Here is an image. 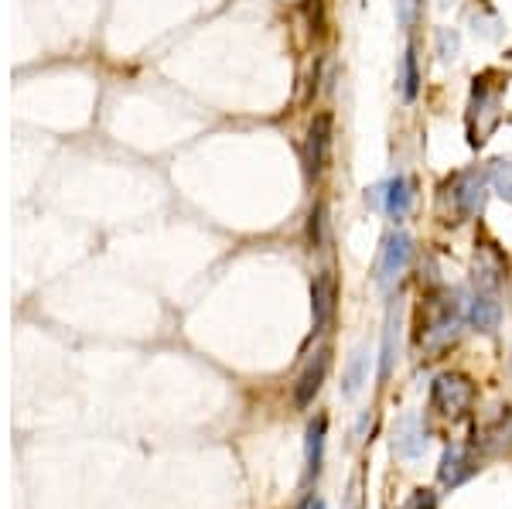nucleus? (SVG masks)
Segmentation results:
<instances>
[{
	"label": "nucleus",
	"mask_w": 512,
	"mask_h": 509,
	"mask_svg": "<svg viewBox=\"0 0 512 509\" xmlns=\"http://www.w3.org/2000/svg\"><path fill=\"white\" fill-rule=\"evenodd\" d=\"M379 202H383L390 219H403L410 212V202H414V182H410L407 175L390 178V182L379 188Z\"/></svg>",
	"instance_id": "f8f14e48"
},
{
	"label": "nucleus",
	"mask_w": 512,
	"mask_h": 509,
	"mask_svg": "<svg viewBox=\"0 0 512 509\" xmlns=\"http://www.w3.org/2000/svg\"><path fill=\"white\" fill-rule=\"evenodd\" d=\"M437 4H441V7H448V4H454V0H437Z\"/></svg>",
	"instance_id": "a878e982"
},
{
	"label": "nucleus",
	"mask_w": 512,
	"mask_h": 509,
	"mask_svg": "<svg viewBox=\"0 0 512 509\" xmlns=\"http://www.w3.org/2000/svg\"><path fill=\"white\" fill-rule=\"evenodd\" d=\"M512 438V407H499L495 410L492 421H485L482 428L475 431V448H485V451H499L506 448Z\"/></svg>",
	"instance_id": "9d476101"
},
{
	"label": "nucleus",
	"mask_w": 512,
	"mask_h": 509,
	"mask_svg": "<svg viewBox=\"0 0 512 509\" xmlns=\"http://www.w3.org/2000/svg\"><path fill=\"white\" fill-rule=\"evenodd\" d=\"M506 270H509V260L502 257L499 246H495V243H478V250H475V281H478L482 291H495Z\"/></svg>",
	"instance_id": "6e6552de"
},
{
	"label": "nucleus",
	"mask_w": 512,
	"mask_h": 509,
	"mask_svg": "<svg viewBox=\"0 0 512 509\" xmlns=\"http://www.w3.org/2000/svg\"><path fill=\"white\" fill-rule=\"evenodd\" d=\"M304 509H325V503H321V499H308V506Z\"/></svg>",
	"instance_id": "393cba45"
},
{
	"label": "nucleus",
	"mask_w": 512,
	"mask_h": 509,
	"mask_svg": "<svg viewBox=\"0 0 512 509\" xmlns=\"http://www.w3.org/2000/svg\"><path fill=\"white\" fill-rule=\"evenodd\" d=\"M396 352H400V305H393L386 311V325H383V349H379V380H390L393 366H396Z\"/></svg>",
	"instance_id": "ddd939ff"
},
{
	"label": "nucleus",
	"mask_w": 512,
	"mask_h": 509,
	"mask_svg": "<svg viewBox=\"0 0 512 509\" xmlns=\"http://www.w3.org/2000/svg\"><path fill=\"white\" fill-rule=\"evenodd\" d=\"M475 404V387L465 373H441L431 387V407L444 417H461Z\"/></svg>",
	"instance_id": "20e7f679"
},
{
	"label": "nucleus",
	"mask_w": 512,
	"mask_h": 509,
	"mask_svg": "<svg viewBox=\"0 0 512 509\" xmlns=\"http://www.w3.org/2000/svg\"><path fill=\"white\" fill-rule=\"evenodd\" d=\"M475 469H478V465H475L472 448L451 445V448L441 455V469H437V475H441L444 486H461V482H465Z\"/></svg>",
	"instance_id": "9b49d317"
},
{
	"label": "nucleus",
	"mask_w": 512,
	"mask_h": 509,
	"mask_svg": "<svg viewBox=\"0 0 512 509\" xmlns=\"http://www.w3.org/2000/svg\"><path fill=\"white\" fill-rule=\"evenodd\" d=\"M335 301H338V281L332 270H321L311 284V311H315V332H321L335 315Z\"/></svg>",
	"instance_id": "1a4fd4ad"
},
{
	"label": "nucleus",
	"mask_w": 512,
	"mask_h": 509,
	"mask_svg": "<svg viewBox=\"0 0 512 509\" xmlns=\"http://www.w3.org/2000/svg\"><path fill=\"white\" fill-rule=\"evenodd\" d=\"M332 144H335V120L332 113H318L308 127V141H304V164H308V175L318 178L325 175L328 161H332Z\"/></svg>",
	"instance_id": "423d86ee"
},
{
	"label": "nucleus",
	"mask_w": 512,
	"mask_h": 509,
	"mask_svg": "<svg viewBox=\"0 0 512 509\" xmlns=\"http://www.w3.org/2000/svg\"><path fill=\"white\" fill-rule=\"evenodd\" d=\"M366 373H369V352L366 349H355L349 366H345V376H342V393L345 397H355L366 383Z\"/></svg>",
	"instance_id": "f3484780"
},
{
	"label": "nucleus",
	"mask_w": 512,
	"mask_h": 509,
	"mask_svg": "<svg viewBox=\"0 0 512 509\" xmlns=\"http://www.w3.org/2000/svg\"><path fill=\"white\" fill-rule=\"evenodd\" d=\"M506 86H509V76L499 69H485L472 79V96H468V113H465L468 144L472 147H482L489 141L492 130L499 127Z\"/></svg>",
	"instance_id": "f257e3e1"
},
{
	"label": "nucleus",
	"mask_w": 512,
	"mask_h": 509,
	"mask_svg": "<svg viewBox=\"0 0 512 509\" xmlns=\"http://www.w3.org/2000/svg\"><path fill=\"white\" fill-rule=\"evenodd\" d=\"M393 448H396V455H403V458H417L420 451L427 448V431L420 428L417 417H403V421L396 424Z\"/></svg>",
	"instance_id": "2eb2a0df"
},
{
	"label": "nucleus",
	"mask_w": 512,
	"mask_h": 509,
	"mask_svg": "<svg viewBox=\"0 0 512 509\" xmlns=\"http://www.w3.org/2000/svg\"><path fill=\"white\" fill-rule=\"evenodd\" d=\"M410 257H414V240H410L407 233L396 229V233L386 236L383 250H379V260H376V284L383 287V291H390V287L407 274Z\"/></svg>",
	"instance_id": "39448f33"
},
{
	"label": "nucleus",
	"mask_w": 512,
	"mask_h": 509,
	"mask_svg": "<svg viewBox=\"0 0 512 509\" xmlns=\"http://www.w3.org/2000/svg\"><path fill=\"white\" fill-rule=\"evenodd\" d=\"M458 328H461V308L454 301L451 291H437L427 294L420 301L417 311V346L427 352V356H437L458 339Z\"/></svg>",
	"instance_id": "f03ea898"
},
{
	"label": "nucleus",
	"mask_w": 512,
	"mask_h": 509,
	"mask_svg": "<svg viewBox=\"0 0 512 509\" xmlns=\"http://www.w3.org/2000/svg\"><path fill=\"white\" fill-rule=\"evenodd\" d=\"M499 318H502V305L495 298V291H478L472 298V308H468V322H472L475 332L492 335L499 328Z\"/></svg>",
	"instance_id": "4468645a"
},
{
	"label": "nucleus",
	"mask_w": 512,
	"mask_h": 509,
	"mask_svg": "<svg viewBox=\"0 0 512 509\" xmlns=\"http://www.w3.org/2000/svg\"><path fill=\"white\" fill-rule=\"evenodd\" d=\"M328 366H332V349H318L315 359L308 363V369L301 373V380H297V390H294V404L297 407L315 404L321 383H325V376H328Z\"/></svg>",
	"instance_id": "0eeeda50"
},
{
	"label": "nucleus",
	"mask_w": 512,
	"mask_h": 509,
	"mask_svg": "<svg viewBox=\"0 0 512 509\" xmlns=\"http://www.w3.org/2000/svg\"><path fill=\"white\" fill-rule=\"evenodd\" d=\"M396 14H400L403 28H414L417 18L424 14V0H400V4H396Z\"/></svg>",
	"instance_id": "412c9836"
},
{
	"label": "nucleus",
	"mask_w": 512,
	"mask_h": 509,
	"mask_svg": "<svg viewBox=\"0 0 512 509\" xmlns=\"http://www.w3.org/2000/svg\"><path fill=\"white\" fill-rule=\"evenodd\" d=\"M308 14H311V24H315V31L321 35L328 24V0H308Z\"/></svg>",
	"instance_id": "4be33fe9"
},
{
	"label": "nucleus",
	"mask_w": 512,
	"mask_h": 509,
	"mask_svg": "<svg viewBox=\"0 0 512 509\" xmlns=\"http://www.w3.org/2000/svg\"><path fill=\"white\" fill-rule=\"evenodd\" d=\"M407 509H437L434 492H427V489L414 492V499H410V503H407Z\"/></svg>",
	"instance_id": "b1692460"
},
{
	"label": "nucleus",
	"mask_w": 512,
	"mask_h": 509,
	"mask_svg": "<svg viewBox=\"0 0 512 509\" xmlns=\"http://www.w3.org/2000/svg\"><path fill=\"white\" fill-rule=\"evenodd\" d=\"M321 229H325V205H315V212H311V246H321Z\"/></svg>",
	"instance_id": "5701e85b"
},
{
	"label": "nucleus",
	"mask_w": 512,
	"mask_h": 509,
	"mask_svg": "<svg viewBox=\"0 0 512 509\" xmlns=\"http://www.w3.org/2000/svg\"><path fill=\"white\" fill-rule=\"evenodd\" d=\"M458 31H451V28H441L437 31V55H441L444 62L448 59H454V55H458Z\"/></svg>",
	"instance_id": "aec40b11"
},
{
	"label": "nucleus",
	"mask_w": 512,
	"mask_h": 509,
	"mask_svg": "<svg viewBox=\"0 0 512 509\" xmlns=\"http://www.w3.org/2000/svg\"><path fill=\"white\" fill-rule=\"evenodd\" d=\"M325 431H328V421H325V417H315V421H311V428H308V448H304V455H308V479H318V472H321Z\"/></svg>",
	"instance_id": "dca6fc26"
},
{
	"label": "nucleus",
	"mask_w": 512,
	"mask_h": 509,
	"mask_svg": "<svg viewBox=\"0 0 512 509\" xmlns=\"http://www.w3.org/2000/svg\"><path fill=\"white\" fill-rule=\"evenodd\" d=\"M485 178H489L492 192H499L502 199L512 202V161H492L489 171H485Z\"/></svg>",
	"instance_id": "a211bd4d"
},
{
	"label": "nucleus",
	"mask_w": 512,
	"mask_h": 509,
	"mask_svg": "<svg viewBox=\"0 0 512 509\" xmlns=\"http://www.w3.org/2000/svg\"><path fill=\"white\" fill-rule=\"evenodd\" d=\"M485 188H489V178L475 168L451 175L441 185V195H437L444 223H468V219H475L485 209V195H489Z\"/></svg>",
	"instance_id": "7ed1b4c3"
},
{
	"label": "nucleus",
	"mask_w": 512,
	"mask_h": 509,
	"mask_svg": "<svg viewBox=\"0 0 512 509\" xmlns=\"http://www.w3.org/2000/svg\"><path fill=\"white\" fill-rule=\"evenodd\" d=\"M400 93L407 103L417 100L420 93V72H417V55L414 48H407V55H403V76H400Z\"/></svg>",
	"instance_id": "6ab92c4d"
}]
</instances>
